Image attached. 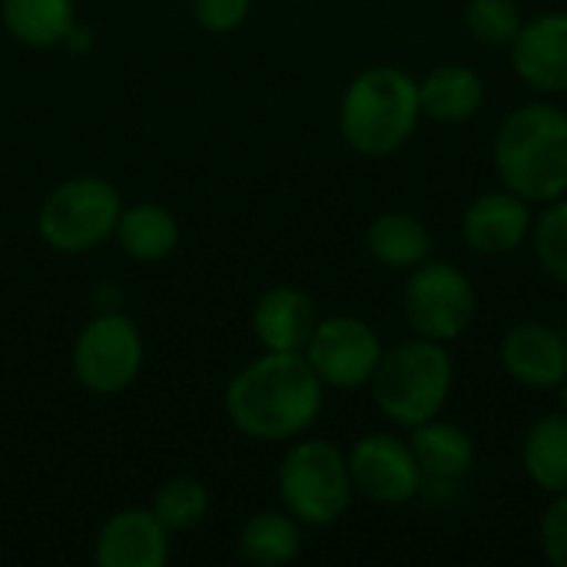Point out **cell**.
I'll use <instances>...</instances> for the list:
<instances>
[{
	"mask_svg": "<svg viewBox=\"0 0 567 567\" xmlns=\"http://www.w3.org/2000/svg\"><path fill=\"white\" fill-rule=\"evenodd\" d=\"M495 166L502 183L525 203L567 196V113L548 103L508 113L495 136Z\"/></svg>",
	"mask_w": 567,
	"mask_h": 567,
	"instance_id": "2",
	"label": "cell"
},
{
	"mask_svg": "<svg viewBox=\"0 0 567 567\" xmlns=\"http://www.w3.org/2000/svg\"><path fill=\"white\" fill-rule=\"evenodd\" d=\"M422 113L439 123H465L485 103V83L472 66L445 63L419 83Z\"/></svg>",
	"mask_w": 567,
	"mask_h": 567,
	"instance_id": "18",
	"label": "cell"
},
{
	"mask_svg": "<svg viewBox=\"0 0 567 567\" xmlns=\"http://www.w3.org/2000/svg\"><path fill=\"white\" fill-rule=\"evenodd\" d=\"M561 336H565V342H567V319H565V332H561Z\"/></svg>",
	"mask_w": 567,
	"mask_h": 567,
	"instance_id": "29",
	"label": "cell"
},
{
	"mask_svg": "<svg viewBox=\"0 0 567 567\" xmlns=\"http://www.w3.org/2000/svg\"><path fill=\"white\" fill-rule=\"evenodd\" d=\"M326 385L302 352H266L226 385V415L252 442H292L322 412Z\"/></svg>",
	"mask_w": 567,
	"mask_h": 567,
	"instance_id": "1",
	"label": "cell"
},
{
	"mask_svg": "<svg viewBox=\"0 0 567 567\" xmlns=\"http://www.w3.org/2000/svg\"><path fill=\"white\" fill-rule=\"evenodd\" d=\"M123 213L120 193L103 176H73L53 186L37 213L40 239L63 256H80L103 246L116 233Z\"/></svg>",
	"mask_w": 567,
	"mask_h": 567,
	"instance_id": "6",
	"label": "cell"
},
{
	"mask_svg": "<svg viewBox=\"0 0 567 567\" xmlns=\"http://www.w3.org/2000/svg\"><path fill=\"white\" fill-rule=\"evenodd\" d=\"M150 512L159 518V525L173 535V532H189L196 528L206 512H209V492L199 478L189 475H176L169 482H163L153 495Z\"/></svg>",
	"mask_w": 567,
	"mask_h": 567,
	"instance_id": "23",
	"label": "cell"
},
{
	"mask_svg": "<svg viewBox=\"0 0 567 567\" xmlns=\"http://www.w3.org/2000/svg\"><path fill=\"white\" fill-rule=\"evenodd\" d=\"M93 561L100 567H163L169 561V532L150 508H123L103 522Z\"/></svg>",
	"mask_w": 567,
	"mask_h": 567,
	"instance_id": "11",
	"label": "cell"
},
{
	"mask_svg": "<svg viewBox=\"0 0 567 567\" xmlns=\"http://www.w3.org/2000/svg\"><path fill=\"white\" fill-rule=\"evenodd\" d=\"M73 379L90 395H120L126 392L143 369V339L130 316L100 312L93 316L73 342Z\"/></svg>",
	"mask_w": 567,
	"mask_h": 567,
	"instance_id": "7",
	"label": "cell"
},
{
	"mask_svg": "<svg viewBox=\"0 0 567 567\" xmlns=\"http://www.w3.org/2000/svg\"><path fill=\"white\" fill-rule=\"evenodd\" d=\"M535 252L545 272L567 286V196L545 203V213L535 223Z\"/></svg>",
	"mask_w": 567,
	"mask_h": 567,
	"instance_id": "25",
	"label": "cell"
},
{
	"mask_svg": "<svg viewBox=\"0 0 567 567\" xmlns=\"http://www.w3.org/2000/svg\"><path fill=\"white\" fill-rule=\"evenodd\" d=\"M522 462L528 478L551 492L565 495L567 492V412L565 415H548L532 425L522 445Z\"/></svg>",
	"mask_w": 567,
	"mask_h": 567,
	"instance_id": "22",
	"label": "cell"
},
{
	"mask_svg": "<svg viewBox=\"0 0 567 567\" xmlns=\"http://www.w3.org/2000/svg\"><path fill=\"white\" fill-rule=\"evenodd\" d=\"M405 316L422 339L452 342L475 316V289L452 262H422L405 286Z\"/></svg>",
	"mask_w": 567,
	"mask_h": 567,
	"instance_id": "9",
	"label": "cell"
},
{
	"mask_svg": "<svg viewBox=\"0 0 567 567\" xmlns=\"http://www.w3.org/2000/svg\"><path fill=\"white\" fill-rule=\"evenodd\" d=\"M302 528L289 512H256L239 532V555L256 567H279L299 558Z\"/></svg>",
	"mask_w": 567,
	"mask_h": 567,
	"instance_id": "21",
	"label": "cell"
},
{
	"mask_svg": "<svg viewBox=\"0 0 567 567\" xmlns=\"http://www.w3.org/2000/svg\"><path fill=\"white\" fill-rule=\"evenodd\" d=\"M369 252L372 259H379L382 266L392 269H412L422 266L432 252V233L422 219L409 216V213H382L372 226H369Z\"/></svg>",
	"mask_w": 567,
	"mask_h": 567,
	"instance_id": "20",
	"label": "cell"
},
{
	"mask_svg": "<svg viewBox=\"0 0 567 567\" xmlns=\"http://www.w3.org/2000/svg\"><path fill=\"white\" fill-rule=\"evenodd\" d=\"M422 116L419 83L399 66H369L342 93L339 130L365 156H389L409 143Z\"/></svg>",
	"mask_w": 567,
	"mask_h": 567,
	"instance_id": "3",
	"label": "cell"
},
{
	"mask_svg": "<svg viewBox=\"0 0 567 567\" xmlns=\"http://www.w3.org/2000/svg\"><path fill=\"white\" fill-rule=\"evenodd\" d=\"M316 306L302 289L276 286L252 309V336L262 352H302L316 329Z\"/></svg>",
	"mask_w": 567,
	"mask_h": 567,
	"instance_id": "15",
	"label": "cell"
},
{
	"mask_svg": "<svg viewBox=\"0 0 567 567\" xmlns=\"http://www.w3.org/2000/svg\"><path fill=\"white\" fill-rule=\"evenodd\" d=\"M352 492L355 485L349 458L332 442L302 439L286 452L279 465V498L299 525H336L349 512Z\"/></svg>",
	"mask_w": 567,
	"mask_h": 567,
	"instance_id": "5",
	"label": "cell"
},
{
	"mask_svg": "<svg viewBox=\"0 0 567 567\" xmlns=\"http://www.w3.org/2000/svg\"><path fill=\"white\" fill-rule=\"evenodd\" d=\"M532 229V213L512 189L485 193L465 209L462 236L478 256H508Z\"/></svg>",
	"mask_w": 567,
	"mask_h": 567,
	"instance_id": "14",
	"label": "cell"
},
{
	"mask_svg": "<svg viewBox=\"0 0 567 567\" xmlns=\"http://www.w3.org/2000/svg\"><path fill=\"white\" fill-rule=\"evenodd\" d=\"M302 355L309 359L312 372L329 389H359L372 382L385 349L379 332L355 316H332L319 319Z\"/></svg>",
	"mask_w": 567,
	"mask_h": 567,
	"instance_id": "8",
	"label": "cell"
},
{
	"mask_svg": "<svg viewBox=\"0 0 567 567\" xmlns=\"http://www.w3.org/2000/svg\"><path fill=\"white\" fill-rule=\"evenodd\" d=\"M515 73L545 93L567 90V13H545L532 23H522L512 40Z\"/></svg>",
	"mask_w": 567,
	"mask_h": 567,
	"instance_id": "13",
	"label": "cell"
},
{
	"mask_svg": "<svg viewBox=\"0 0 567 567\" xmlns=\"http://www.w3.org/2000/svg\"><path fill=\"white\" fill-rule=\"evenodd\" d=\"M452 359L435 339H412L382 355L372 375V399L385 419L415 429L435 419L452 392Z\"/></svg>",
	"mask_w": 567,
	"mask_h": 567,
	"instance_id": "4",
	"label": "cell"
},
{
	"mask_svg": "<svg viewBox=\"0 0 567 567\" xmlns=\"http://www.w3.org/2000/svg\"><path fill=\"white\" fill-rule=\"evenodd\" d=\"M561 399H565V412H567V379L561 382Z\"/></svg>",
	"mask_w": 567,
	"mask_h": 567,
	"instance_id": "28",
	"label": "cell"
},
{
	"mask_svg": "<svg viewBox=\"0 0 567 567\" xmlns=\"http://www.w3.org/2000/svg\"><path fill=\"white\" fill-rule=\"evenodd\" d=\"M0 20L17 43L30 50H50L70 40L76 27V7L73 0H0Z\"/></svg>",
	"mask_w": 567,
	"mask_h": 567,
	"instance_id": "17",
	"label": "cell"
},
{
	"mask_svg": "<svg viewBox=\"0 0 567 567\" xmlns=\"http://www.w3.org/2000/svg\"><path fill=\"white\" fill-rule=\"evenodd\" d=\"M349 472L359 495L379 505H405L422 492V472L412 455V445L399 435L372 432L352 445Z\"/></svg>",
	"mask_w": 567,
	"mask_h": 567,
	"instance_id": "10",
	"label": "cell"
},
{
	"mask_svg": "<svg viewBox=\"0 0 567 567\" xmlns=\"http://www.w3.org/2000/svg\"><path fill=\"white\" fill-rule=\"evenodd\" d=\"M116 243L136 262H159L179 246V223L159 203H136L116 219Z\"/></svg>",
	"mask_w": 567,
	"mask_h": 567,
	"instance_id": "19",
	"label": "cell"
},
{
	"mask_svg": "<svg viewBox=\"0 0 567 567\" xmlns=\"http://www.w3.org/2000/svg\"><path fill=\"white\" fill-rule=\"evenodd\" d=\"M189 10L206 33H229L246 23L252 0H189Z\"/></svg>",
	"mask_w": 567,
	"mask_h": 567,
	"instance_id": "26",
	"label": "cell"
},
{
	"mask_svg": "<svg viewBox=\"0 0 567 567\" xmlns=\"http://www.w3.org/2000/svg\"><path fill=\"white\" fill-rule=\"evenodd\" d=\"M502 365L525 389H561L567 379L565 336L545 322H522L502 342Z\"/></svg>",
	"mask_w": 567,
	"mask_h": 567,
	"instance_id": "12",
	"label": "cell"
},
{
	"mask_svg": "<svg viewBox=\"0 0 567 567\" xmlns=\"http://www.w3.org/2000/svg\"><path fill=\"white\" fill-rule=\"evenodd\" d=\"M409 445H412V455L419 462L422 482L429 478V482H439V485H452V482L468 475L472 458H475L472 439L458 425L439 422V419H429V422L415 425Z\"/></svg>",
	"mask_w": 567,
	"mask_h": 567,
	"instance_id": "16",
	"label": "cell"
},
{
	"mask_svg": "<svg viewBox=\"0 0 567 567\" xmlns=\"http://www.w3.org/2000/svg\"><path fill=\"white\" fill-rule=\"evenodd\" d=\"M465 27L478 43H512L522 30V10L515 0H468Z\"/></svg>",
	"mask_w": 567,
	"mask_h": 567,
	"instance_id": "24",
	"label": "cell"
},
{
	"mask_svg": "<svg viewBox=\"0 0 567 567\" xmlns=\"http://www.w3.org/2000/svg\"><path fill=\"white\" fill-rule=\"evenodd\" d=\"M542 548L555 567H567V492L551 502L542 518Z\"/></svg>",
	"mask_w": 567,
	"mask_h": 567,
	"instance_id": "27",
	"label": "cell"
}]
</instances>
